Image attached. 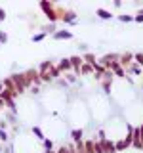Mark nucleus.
<instances>
[{
	"mask_svg": "<svg viewBox=\"0 0 143 153\" xmlns=\"http://www.w3.org/2000/svg\"><path fill=\"white\" fill-rule=\"evenodd\" d=\"M63 21L65 23H76V15L73 14V12H67V14L63 15Z\"/></svg>",
	"mask_w": 143,
	"mask_h": 153,
	"instance_id": "7ed1b4c3",
	"label": "nucleus"
},
{
	"mask_svg": "<svg viewBox=\"0 0 143 153\" xmlns=\"http://www.w3.org/2000/svg\"><path fill=\"white\" fill-rule=\"evenodd\" d=\"M2 107H4V100H0V109H2Z\"/></svg>",
	"mask_w": 143,
	"mask_h": 153,
	"instance_id": "2eb2a0df",
	"label": "nucleus"
},
{
	"mask_svg": "<svg viewBox=\"0 0 143 153\" xmlns=\"http://www.w3.org/2000/svg\"><path fill=\"white\" fill-rule=\"evenodd\" d=\"M97 15H99L101 19H111L113 17V14L109 10H103V8H97Z\"/></svg>",
	"mask_w": 143,
	"mask_h": 153,
	"instance_id": "f03ea898",
	"label": "nucleus"
},
{
	"mask_svg": "<svg viewBox=\"0 0 143 153\" xmlns=\"http://www.w3.org/2000/svg\"><path fill=\"white\" fill-rule=\"evenodd\" d=\"M4 19H6V12L0 8V21H4Z\"/></svg>",
	"mask_w": 143,
	"mask_h": 153,
	"instance_id": "4468645a",
	"label": "nucleus"
},
{
	"mask_svg": "<svg viewBox=\"0 0 143 153\" xmlns=\"http://www.w3.org/2000/svg\"><path fill=\"white\" fill-rule=\"evenodd\" d=\"M31 130H32V132H34V134H36V136H38V140H44V134H42V130H40V128H38V126H32V128H31Z\"/></svg>",
	"mask_w": 143,
	"mask_h": 153,
	"instance_id": "0eeeda50",
	"label": "nucleus"
},
{
	"mask_svg": "<svg viewBox=\"0 0 143 153\" xmlns=\"http://www.w3.org/2000/svg\"><path fill=\"white\" fill-rule=\"evenodd\" d=\"M46 35H48V31H42V33L34 35V37H32V42H40L42 38H46Z\"/></svg>",
	"mask_w": 143,
	"mask_h": 153,
	"instance_id": "39448f33",
	"label": "nucleus"
},
{
	"mask_svg": "<svg viewBox=\"0 0 143 153\" xmlns=\"http://www.w3.org/2000/svg\"><path fill=\"white\" fill-rule=\"evenodd\" d=\"M71 136H73V140H75L76 144H80V140H82V130H80V128H78V130H73Z\"/></svg>",
	"mask_w": 143,
	"mask_h": 153,
	"instance_id": "20e7f679",
	"label": "nucleus"
},
{
	"mask_svg": "<svg viewBox=\"0 0 143 153\" xmlns=\"http://www.w3.org/2000/svg\"><path fill=\"white\" fill-rule=\"evenodd\" d=\"M118 19L124 23H130V21H134V15H118Z\"/></svg>",
	"mask_w": 143,
	"mask_h": 153,
	"instance_id": "6e6552de",
	"label": "nucleus"
},
{
	"mask_svg": "<svg viewBox=\"0 0 143 153\" xmlns=\"http://www.w3.org/2000/svg\"><path fill=\"white\" fill-rule=\"evenodd\" d=\"M69 67H71V61H69V59H63V61L59 63V69H69Z\"/></svg>",
	"mask_w": 143,
	"mask_h": 153,
	"instance_id": "1a4fd4ad",
	"label": "nucleus"
},
{
	"mask_svg": "<svg viewBox=\"0 0 143 153\" xmlns=\"http://www.w3.org/2000/svg\"><path fill=\"white\" fill-rule=\"evenodd\" d=\"M2 90H4V84H2V82H0V92H2Z\"/></svg>",
	"mask_w": 143,
	"mask_h": 153,
	"instance_id": "dca6fc26",
	"label": "nucleus"
},
{
	"mask_svg": "<svg viewBox=\"0 0 143 153\" xmlns=\"http://www.w3.org/2000/svg\"><path fill=\"white\" fill-rule=\"evenodd\" d=\"M54 38H57V40H69V38H73V33H69V31H55L54 33Z\"/></svg>",
	"mask_w": 143,
	"mask_h": 153,
	"instance_id": "f257e3e1",
	"label": "nucleus"
},
{
	"mask_svg": "<svg viewBox=\"0 0 143 153\" xmlns=\"http://www.w3.org/2000/svg\"><path fill=\"white\" fill-rule=\"evenodd\" d=\"M6 140H8L6 132H4V130H0V142H6Z\"/></svg>",
	"mask_w": 143,
	"mask_h": 153,
	"instance_id": "ddd939ff",
	"label": "nucleus"
},
{
	"mask_svg": "<svg viewBox=\"0 0 143 153\" xmlns=\"http://www.w3.org/2000/svg\"><path fill=\"white\" fill-rule=\"evenodd\" d=\"M42 144H44V147H46V149H48V151H50V149H52V140H44V142H42Z\"/></svg>",
	"mask_w": 143,
	"mask_h": 153,
	"instance_id": "f8f14e48",
	"label": "nucleus"
},
{
	"mask_svg": "<svg viewBox=\"0 0 143 153\" xmlns=\"http://www.w3.org/2000/svg\"><path fill=\"white\" fill-rule=\"evenodd\" d=\"M134 21H137V23H143V12H141V14H137V15H134Z\"/></svg>",
	"mask_w": 143,
	"mask_h": 153,
	"instance_id": "9b49d317",
	"label": "nucleus"
},
{
	"mask_svg": "<svg viewBox=\"0 0 143 153\" xmlns=\"http://www.w3.org/2000/svg\"><path fill=\"white\" fill-rule=\"evenodd\" d=\"M0 42H2V44H6V42H8V35L4 33V31H0Z\"/></svg>",
	"mask_w": 143,
	"mask_h": 153,
	"instance_id": "9d476101",
	"label": "nucleus"
},
{
	"mask_svg": "<svg viewBox=\"0 0 143 153\" xmlns=\"http://www.w3.org/2000/svg\"><path fill=\"white\" fill-rule=\"evenodd\" d=\"M69 61H71V65H73V67H78L80 63H82V58H76V56H75V58H71Z\"/></svg>",
	"mask_w": 143,
	"mask_h": 153,
	"instance_id": "423d86ee",
	"label": "nucleus"
}]
</instances>
